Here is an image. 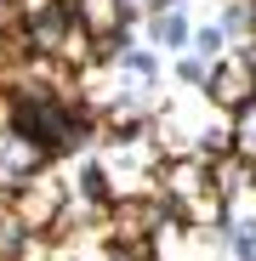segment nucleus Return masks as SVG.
<instances>
[{
	"instance_id": "obj_1",
	"label": "nucleus",
	"mask_w": 256,
	"mask_h": 261,
	"mask_svg": "<svg viewBox=\"0 0 256 261\" xmlns=\"http://www.w3.org/2000/svg\"><path fill=\"white\" fill-rule=\"evenodd\" d=\"M205 97L217 102L222 114L245 108V102L256 97V51H250V46H234V51H222L217 63L205 68Z\"/></svg>"
},
{
	"instance_id": "obj_2",
	"label": "nucleus",
	"mask_w": 256,
	"mask_h": 261,
	"mask_svg": "<svg viewBox=\"0 0 256 261\" xmlns=\"http://www.w3.org/2000/svg\"><path fill=\"white\" fill-rule=\"evenodd\" d=\"M40 159H46V142H34V137H12L6 148H0V182H29Z\"/></svg>"
},
{
	"instance_id": "obj_3",
	"label": "nucleus",
	"mask_w": 256,
	"mask_h": 261,
	"mask_svg": "<svg viewBox=\"0 0 256 261\" xmlns=\"http://www.w3.org/2000/svg\"><path fill=\"white\" fill-rule=\"evenodd\" d=\"M228 137H234V153L256 165V97H250L245 108H234V114H228Z\"/></svg>"
},
{
	"instance_id": "obj_4",
	"label": "nucleus",
	"mask_w": 256,
	"mask_h": 261,
	"mask_svg": "<svg viewBox=\"0 0 256 261\" xmlns=\"http://www.w3.org/2000/svg\"><path fill=\"white\" fill-rule=\"evenodd\" d=\"M148 17H154V46H159V51H182V46H188V17H182V6L148 12Z\"/></svg>"
},
{
	"instance_id": "obj_5",
	"label": "nucleus",
	"mask_w": 256,
	"mask_h": 261,
	"mask_svg": "<svg viewBox=\"0 0 256 261\" xmlns=\"http://www.w3.org/2000/svg\"><path fill=\"white\" fill-rule=\"evenodd\" d=\"M188 40H194V51H199L205 63H217V57L228 51V34H222V23H205V29H194Z\"/></svg>"
},
{
	"instance_id": "obj_6",
	"label": "nucleus",
	"mask_w": 256,
	"mask_h": 261,
	"mask_svg": "<svg viewBox=\"0 0 256 261\" xmlns=\"http://www.w3.org/2000/svg\"><path fill=\"white\" fill-rule=\"evenodd\" d=\"M205 68H211L205 57H182V68H177V74H182L188 85H199V80H205Z\"/></svg>"
},
{
	"instance_id": "obj_7",
	"label": "nucleus",
	"mask_w": 256,
	"mask_h": 261,
	"mask_svg": "<svg viewBox=\"0 0 256 261\" xmlns=\"http://www.w3.org/2000/svg\"><path fill=\"white\" fill-rule=\"evenodd\" d=\"M171 6H182V0H148V12H171Z\"/></svg>"
}]
</instances>
